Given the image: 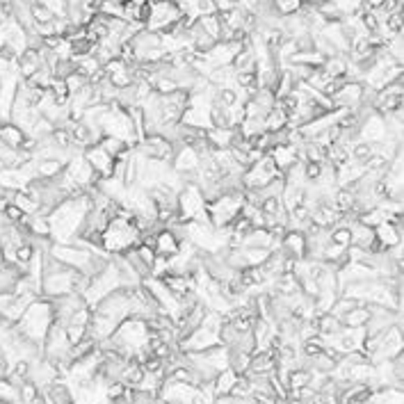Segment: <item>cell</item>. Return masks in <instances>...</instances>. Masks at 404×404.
<instances>
[{
    "label": "cell",
    "mask_w": 404,
    "mask_h": 404,
    "mask_svg": "<svg viewBox=\"0 0 404 404\" xmlns=\"http://www.w3.org/2000/svg\"><path fill=\"white\" fill-rule=\"evenodd\" d=\"M92 210V199L87 194L64 199L58 208L48 212V224H51V240L58 244H71V240L78 236L82 224H85L87 212Z\"/></svg>",
    "instance_id": "6da1fadb"
},
{
    "label": "cell",
    "mask_w": 404,
    "mask_h": 404,
    "mask_svg": "<svg viewBox=\"0 0 404 404\" xmlns=\"http://www.w3.org/2000/svg\"><path fill=\"white\" fill-rule=\"evenodd\" d=\"M53 322H55V311H53L51 299L34 297L30 301V306L25 308V313L21 315V320L14 325V329H16L25 340H30L34 345L41 347V342H44Z\"/></svg>",
    "instance_id": "7a4b0ae2"
},
{
    "label": "cell",
    "mask_w": 404,
    "mask_h": 404,
    "mask_svg": "<svg viewBox=\"0 0 404 404\" xmlns=\"http://www.w3.org/2000/svg\"><path fill=\"white\" fill-rule=\"evenodd\" d=\"M140 229L135 224V215L130 217H112L101 233V249L108 256H119L128 249H135L140 244Z\"/></svg>",
    "instance_id": "3957f363"
},
{
    "label": "cell",
    "mask_w": 404,
    "mask_h": 404,
    "mask_svg": "<svg viewBox=\"0 0 404 404\" xmlns=\"http://www.w3.org/2000/svg\"><path fill=\"white\" fill-rule=\"evenodd\" d=\"M244 203V192L236 190V192H224L217 199L205 203V215H208V222L212 229H226L236 222V217L240 215Z\"/></svg>",
    "instance_id": "277c9868"
},
{
    "label": "cell",
    "mask_w": 404,
    "mask_h": 404,
    "mask_svg": "<svg viewBox=\"0 0 404 404\" xmlns=\"http://www.w3.org/2000/svg\"><path fill=\"white\" fill-rule=\"evenodd\" d=\"M274 178H283V176H281V171L277 164H274L272 157L265 153L260 160H256L244 169L242 190H263L265 185H270L274 181Z\"/></svg>",
    "instance_id": "5b68a950"
},
{
    "label": "cell",
    "mask_w": 404,
    "mask_h": 404,
    "mask_svg": "<svg viewBox=\"0 0 404 404\" xmlns=\"http://www.w3.org/2000/svg\"><path fill=\"white\" fill-rule=\"evenodd\" d=\"M48 253H51L58 263H62L64 267H71L75 272H85L89 260L94 256V251L80 249V247H73V244H58V242L51 244Z\"/></svg>",
    "instance_id": "8992f818"
},
{
    "label": "cell",
    "mask_w": 404,
    "mask_h": 404,
    "mask_svg": "<svg viewBox=\"0 0 404 404\" xmlns=\"http://www.w3.org/2000/svg\"><path fill=\"white\" fill-rule=\"evenodd\" d=\"M242 46H244V41H217V44L203 55V60L208 62L212 68L231 66L233 58L240 53V48Z\"/></svg>",
    "instance_id": "52a82bcc"
},
{
    "label": "cell",
    "mask_w": 404,
    "mask_h": 404,
    "mask_svg": "<svg viewBox=\"0 0 404 404\" xmlns=\"http://www.w3.org/2000/svg\"><path fill=\"white\" fill-rule=\"evenodd\" d=\"M82 155H85V160L89 162V167L94 169V174L99 178H110L112 176V169H114V157L108 155L105 151H103L99 144H94V147H87L82 149Z\"/></svg>",
    "instance_id": "ba28073f"
},
{
    "label": "cell",
    "mask_w": 404,
    "mask_h": 404,
    "mask_svg": "<svg viewBox=\"0 0 404 404\" xmlns=\"http://www.w3.org/2000/svg\"><path fill=\"white\" fill-rule=\"evenodd\" d=\"M373 231H375V240L381 244V249H390L395 244H402V217L375 226Z\"/></svg>",
    "instance_id": "9c48e42d"
},
{
    "label": "cell",
    "mask_w": 404,
    "mask_h": 404,
    "mask_svg": "<svg viewBox=\"0 0 404 404\" xmlns=\"http://www.w3.org/2000/svg\"><path fill=\"white\" fill-rule=\"evenodd\" d=\"M279 249L290 256L292 260H301L306 258V236L299 231H286V236L281 238Z\"/></svg>",
    "instance_id": "30bf717a"
},
{
    "label": "cell",
    "mask_w": 404,
    "mask_h": 404,
    "mask_svg": "<svg viewBox=\"0 0 404 404\" xmlns=\"http://www.w3.org/2000/svg\"><path fill=\"white\" fill-rule=\"evenodd\" d=\"M205 142L210 144V149H231L233 142L238 140L240 130H231V128H208L205 130Z\"/></svg>",
    "instance_id": "8fae6325"
},
{
    "label": "cell",
    "mask_w": 404,
    "mask_h": 404,
    "mask_svg": "<svg viewBox=\"0 0 404 404\" xmlns=\"http://www.w3.org/2000/svg\"><path fill=\"white\" fill-rule=\"evenodd\" d=\"M267 155H270L272 160H274V164L279 167L281 174H283L286 169H290L294 162H299L297 149H294L292 144H283V147H272L270 151H267Z\"/></svg>",
    "instance_id": "7c38bea8"
},
{
    "label": "cell",
    "mask_w": 404,
    "mask_h": 404,
    "mask_svg": "<svg viewBox=\"0 0 404 404\" xmlns=\"http://www.w3.org/2000/svg\"><path fill=\"white\" fill-rule=\"evenodd\" d=\"M178 247H181V240L176 238V233L171 229H160L155 233V253L157 256H174L178 253Z\"/></svg>",
    "instance_id": "4fadbf2b"
},
{
    "label": "cell",
    "mask_w": 404,
    "mask_h": 404,
    "mask_svg": "<svg viewBox=\"0 0 404 404\" xmlns=\"http://www.w3.org/2000/svg\"><path fill=\"white\" fill-rule=\"evenodd\" d=\"M349 233H352V247H359V249H366V251H373L375 247V231L370 229V226L361 224L359 219L349 226Z\"/></svg>",
    "instance_id": "5bb4252c"
},
{
    "label": "cell",
    "mask_w": 404,
    "mask_h": 404,
    "mask_svg": "<svg viewBox=\"0 0 404 404\" xmlns=\"http://www.w3.org/2000/svg\"><path fill=\"white\" fill-rule=\"evenodd\" d=\"M25 140H27V135L18 126H14L12 121L0 123V144H5V147H10V149H23Z\"/></svg>",
    "instance_id": "9a60e30c"
},
{
    "label": "cell",
    "mask_w": 404,
    "mask_h": 404,
    "mask_svg": "<svg viewBox=\"0 0 404 404\" xmlns=\"http://www.w3.org/2000/svg\"><path fill=\"white\" fill-rule=\"evenodd\" d=\"M322 71H325L331 80H342L347 71V55H336V58H327L322 62Z\"/></svg>",
    "instance_id": "2e32d148"
},
{
    "label": "cell",
    "mask_w": 404,
    "mask_h": 404,
    "mask_svg": "<svg viewBox=\"0 0 404 404\" xmlns=\"http://www.w3.org/2000/svg\"><path fill=\"white\" fill-rule=\"evenodd\" d=\"M10 203H14L21 212H25V215H37L39 212V205L37 201L27 194L25 190H18V192H10V199H7Z\"/></svg>",
    "instance_id": "e0dca14e"
},
{
    "label": "cell",
    "mask_w": 404,
    "mask_h": 404,
    "mask_svg": "<svg viewBox=\"0 0 404 404\" xmlns=\"http://www.w3.org/2000/svg\"><path fill=\"white\" fill-rule=\"evenodd\" d=\"M368 320H370V313H368L366 304H359V306H354L340 322H342V327H347V329H366Z\"/></svg>",
    "instance_id": "ac0fdd59"
},
{
    "label": "cell",
    "mask_w": 404,
    "mask_h": 404,
    "mask_svg": "<svg viewBox=\"0 0 404 404\" xmlns=\"http://www.w3.org/2000/svg\"><path fill=\"white\" fill-rule=\"evenodd\" d=\"M236 379H238V375L233 373L231 368H226V370H222V373H217L215 381H212V390H215V397L217 395H231L233 386H236Z\"/></svg>",
    "instance_id": "d6986e66"
},
{
    "label": "cell",
    "mask_w": 404,
    "mask_h": 404,
    "mask_svg": "<svg viewBox=\"0 0 404 404\" xmlns=\"http://www.w3.org/2000/svg\"><path fill=\"white\" fill-rule=\"evenodd\" d=\"M34 167H37V178L53 181V178H58L62 171H64V162L62 160H34Z\"/></svg>",
    "instance_id": "ffe728a7"
},
{
    "label": "cell",
    "mask_w": 404,
    "mask_h": 404,
    "mask_svg": "<svg viewBox=\"0 0 404 404\" xmlns=\"http://www.w3.org/2000/svg\"><path fill=\"white\" fill-rule=\"evenodd\" d=\"M315 320H318V336H333L342 329V322L338 318H333L331 313L318 315Z\"/></svg>",
    "instance_id": "44dd1931"
},
{
    "label": "cell",
    "mask_w": 404,
    "mask_h": 404,
    "mask_svg": "<svg viewBox=\"0 0 404 404\" xmlns=\"http://www.w3.org/2000/svg\"><path fill=\"white\" fill-rule=\"evenodd\" d=\"M270 249H258V247H242V256L247 260V267H260L270 258Z\"/></svg>",
    "instance_id": "7402d4cb"
},
{
    "label": "cell",
    "mask_w": 404,
    "mask_h": 404,
    "mask_svg": "<svg viewBox=\"0 0 404 404\" xmlns=\"http://www.w3.org/2000/svg\"><path fill=\"white\" fill-rule=\"evenodd\" d=\"M199 25L203 27L205 34L219 41V32H222V21H219V14H208V16H199Z\"/></svg>",
    "instance_id": "603a6c76"
},
{
    "label": "cell",
    "mask_w": 404,
    "mask_h": 404,
    "mask_svg": "<svg viewBox=\"0 0 404 404\" xmlns=\"http://www.w3.org/2000/svg\"><path fill=\"white\" fill-rule=\"evenodd\" d=\"M0 404H21L18 402V386L10 379H0Z\"/></svg>",
    "instance_id": "cb8c5ba5"
},
{
    "label": "cell",
    "mask_w": 404,
    "mask_h": 404,
    "mask_svg": "<svg viewBox=\"0 0 404 404\" xmlns=\"http://www.w3.org/2000/svg\"><path fill=\"white\" fill-rule=\"evenodd\" d=\"M39 5H44L48 12L53 14V18L64 21L68 14V0H37Z\"/></svg>",
    "instance_id": "d4e9b609"
},
{
    "label": "cell",
    "mask_w": 404,
    "mask_h": 404,
    "mask_svg": "<svg viewBox=\"0 0 404 404\" xmlns=\"http://www.w3.org/2000/svg\"><path fill=\"white\" fill-rule=\"evenodd\" d=\"M37 400H39V388L34 386L32 381L25 379V381L18 386V402H21V404H34Z\"/></svg>",
    "instance_id": "484cf974"
},
{
    "label": "cell",
    "mask_w": 404,
    "mask_h": 404,
    "mask_svg": "<svg viewBox=\"0 0 404 404\" xmlns=\"http://www.w3.org/2000/svg\"><path fill=\"white\" fill-rule=\"evenodd\" d=\"M354 306H359V301H354V299H349V297H338V299L333 301V306H331V311H329V313H331L333 318L342 320L349 311H352Z\"/></svg>",
    "instance_id": "4316f807"
},
{
    "label": "cell",
    "mask_w": 404,
    "mask_h": 404,
    "mask_svg": "<svg viewBox=\"0 0 404 404\" xmlns=\"http://www.w3.org/2000/svg\"><path fill=\"white\" fill-rule=\"evenodd\" d=\"M32 21L39 25V23H51V21H55V18H53V14L48 12L44 5L34 3V5H32Z\"/></svg>",
    "instance_id": "83f0119b"
},
{
    "label": "cell",
    "mask_w": 404,
    "mask_h": 404,
    "mask_svg": "<svg viewBox=\"0 0 404 404\" xmlns=\"http://www.w3.org/2000/svg\"><path fill=\"white\" fill-rule=\"evenodd\" d=\"M361 3H363L366 10H379V7L386 3V0H361Z\"/></svg>",
    "instance_id": "f1b7e54d"
},
{
    "label": "cell",
    "mask_w": 404,
    "mask_h": 404,
    "mask_svg": "<svg viewBox=\"0 0 404 404\" xmlns=\"http://www.w3.org/2000/svg\"><path fill=\"white\" fill-rule=\"evenodd\" d=\"M12 3V0H0V5H10Z\"/></svg>",
    "instance_id": "f546056e"
}]
</instances>
